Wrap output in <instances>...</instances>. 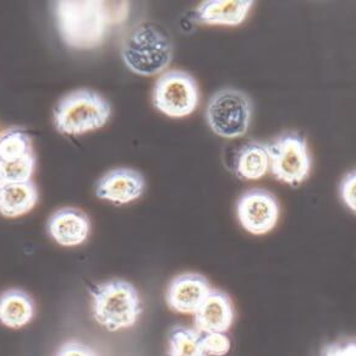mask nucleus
<instances>
[{
    "mask_svg": "<svg viewBox=\"0 0 356 356\" xmlns=\"http://www.w3.org/2000/svg\"><path fill=\"white\" fill-rule=\"evenodd\" d=\"M33 152L32 140L25 130L13 127L0 134V162L11 163Z\"/></svg>",
    "mask_w": 356,
    "mask_h": 356,
    "instance_id": "nucleus-17",
    "label": "nucleus"
},
{
    "mask_svg": "<svg viewBox=\"0 0 356 356\" xmlns=\"http://www.w3.org/2000/svg\"><path fill=\"white\" fill-rule=\"evenodd\" d=\"M153 104L167 117H188L199 104L197 82L183 70L164 72L153 88Z\"/></svg>",
    "mask_w": 356,
    "mask_h": 356,
    "instance_id": "nucleus-7",
    "label": "nucleus"
},
{
    "mask_svg": "<svg viewBox=\"0 0 356 356\" xmlns=\"http://www.w3.org/2000/svg\"><path fill=\"white\" fill-rule=\"evenodd\" d=\"M47 232L56 244L67 248L79 246L83 244L90 235L91 220L81 209L64 207L49 217Z\"/></svg>",
    "mask_w": 356,
    "mask_h": 356,
    "instance_id": "nucleus-11",
    "label": "nucleus"
},
{
    "mask_svg": "<svg viewBox=\"0 0 356 356\" xmlns=\"http://www.w3.org/2000/svg\"><path fill=\"white\" fill-rule=\"evenodd\" d=\"M270 173L290 186H299L309 178L312 158L305 138L296 131L284 133L268 145Z\"/></svg>",
    "mask_w": 356,
    "mask_h": 356,
    "instance_id": "nucleus-6",
    "label": "nucleus"
},
{
    "mask_svg": "<svg viewBox=\"0 0 356 356\" xmlns=\"http://www.w3.org/2000/svg\"><path fill=\"white\" fill-rule=\"evenodd\" d=\"M56 30L69 48L88 51L106 41L113 15L104 1H58L54 6Z\"/></svg>",
    "mask_w": 356,
    "mask_h": 356,
    "instance_id": "nucleus-1",
    "label": "nucleus"
},
{
    "mask_svg": "<svg viewBox=\"0 0 356 356\" xmlns=\"http://www.w3.org/2000/svg\"><path fill=\"white\" fill-rule=\"evenodd\" d=\"M323 356H355V343L348 341L344 344H333L323 350Z\"/></svg>",
    "mask_w": 356,
    "mask_h": 356,
    "instance_id": "nucleus-23",
    "label": "nucleus"
},
{
    "mask_svg": "<svg viewBox=\"0 0 356 356\" xmlns=\"http://www.w3.org/2000/svg\"><path fill=\"white\" fill-rule=\"evenodd\" d=\"M146 180L131 168H115L104 174L96 183V196L112 204H127L143 196Z\"/></svg>",
    "mask_w": 356,
    "mask_h": 356,
    "instance_id": "nucleus-9",
    "label": "nucleus"
},
{
    "mask_svg": "<svg viewBox=\"0 0 356 356\" xmlns=\"http://www.w3.org/2000/svg\"><path fill=\"white\" fill-rule=\"evenodd\" d=\"M38 199V188L32 180L4 184L0 188V214L8 218L21 217L35 209Z\"/></svg>",
    "mask_w": 356,
    "mask_h": 356,
    "instance_id": "nucleus-15",
    "label": "nucleus"
},
{
    "mask_svg": "<svg viewBox=\"0 0 356 356\" xmlns=\"http://www.w3.org/2000/svg\"><path fill=\"white\" fill-rule=\"evenodd\" d=\"M212 290L209 280L197 273H185L175 277L165 293L170 310L179 314H196Z\"/></svg>",
    "mask_w": 356,
    "mask_h": 356,
    "instance_id": "nucleus-10",
    "label": "nucleus"
},
{
    "mask_svg": "<svg viewBox=\"0 0 356 356\" xmlns=\"http://www.w3.org/2000/svg\"><path fill=\"white\" fill-rule=\"evenodd\" d=\"M3 164L4 178L6 183H25L32 180V175L36 169V154L32 153L30 156L21 158L19 161L11 163Z\"/></svg>",
    "mask_w": 356,
    "mask_h": 356,
    "instance_id": "nucleus-19",
    "label": "nucleus"
},
{
    "mask_svg": "<svg viewBox=\"0 0 356 356\" xmlns=\"http://www.w3.org/2000/svg\"><path fill=\"white\" fill-rule=\"evenodd\" d=\"M204 356L227 355L232 348L229 337L225 333H206L201 338Z\"/></svg>",
    "mask_w": 356,
    "mask_h": 356,
    "instance_id": "nucleus-20",
    "label": "nucleus"
},
{
    "mask_svg": "<svg viewBox=\"0 0 356 356\" xmlns=\"http://www.w3.org/2000/svg\"><path fill=\"white\" fill-rule=\"evenodd\" d=\"M234 322V306L229 296L212 289L195 314V328L199 333H225Z\"/></svg>",
    "mask_w": 356,
    "mask_h": 356,
    "instance_id": "nucleus-12",
    "label": "nucleus"
},
{
    "mask_svg": "<svg viewBox=\"0 0 356 356\" xmlns=\"http://www.w3.org/2000/svg\"><path fill=\"white\" fill-rule=\"evenodd\" d=\"M112 107L98 92L80 88L67 93L53 112L54 127L63 135H82L95 131L107 124Z\"/></svg>",
    "mask_w": 356,
    "mask_h": 356,
    "instance_id": "nucleus-4",
    "label": "nucleus"
},
{
    "mask_svg": "<svg viewBox=\"0 0 356 356\" xmlns=\"http://www.w3.org/2000/svg\"><path fill=\"white\" fill-rule=\"evenodd\" d=\"M341 196L349 209L356 211V174L355 170L346 174L341 184Z\"/></svg>",
    "mask_w": 356,
    "mask_h": 356,
    "instance_id": "nucleus-21",
    "label": "nucleus"
},
{
    "mask_svg": "<svg viewBox=\"0 0 356 356\" xmlns=\"http://www.w3.org/2000/svg\"><path fill=\"white\" fill-rule=\"evenodd\" d=\"M91 298L93 318L108 331L133 327L143 312L138 289L127 280L99 283L91 290Z\"/></svg>",
    "mask_w": 356,
    "mask_h": 356,
    "instance_id": "nucleus-3",
    "label": "nucleus"
},
{
    "mask_svg": "<svg viewBox=\"0 0 356 356\" xmlns=\"http://www.w3.org/2000/svg\"><path fill=\"white\" fill-rule=\"evenodd\" d=\"M252 4L251 0H209L193 11L191 19L206 25L238 26L244 22Z\"/></svg>",
    "mask_w": 356,
    "mask_h": 356,
    "instance_id": "nucleus-13",
    "label": "nucleus"
},
{
    "mask_svg": "<svg viewBox=\"0 0 356 356\" xmlns=\"http://www.w3.org/2000/svg\"><path fill=\"white\" fill-rule=\"evenodd\" d=\"M252 117V102L240 90L224 88L209 99L206 118L211 130L224 138L244 136Z\"/></svg>",
    "mask_w": 356,
    "mask_h": 356,
    "instance_id": "nucleus-5",
    "label": "nucleus"
},
{
    "mask_svg": "<svg viewBox=\"0 0 356 356\" xmlns=\"http://www.w3.org/2000/svg\"><path fill=\"white\" fill-rule=\"evenodd\" d=\"M201 338L202 334L196 330L173 327L169 333L167 356H204Z\"/></svg>",
    "mask_w": 356,
    "mask_h": 356,
    "instance_id": "nucleus-18",
    "label": "nucleus"
},
{
    "mask_svg": "<svg viewBox=\"0 0 356 356\" xmlns=\"http://www.w3.org/2000/svg\"><path fill=\"white\" fill-rule=\"evenodd\" d=\"M56 356H98L91 346L80 341H67L56 350Z\"/></svg>",
    "mask_w": 356,
    "mask_h": 356,
    "instance_id": "nucleus-22",
    "label": "nucleus"
},
{
    "mask_svg": "<svg viewBox=\"0 0 356 356\" xmlns=\"http://www.w3.org/2000/svg\"><path fill=\"white\" fill-rule=\"evenodd\" d=\"M122 59L135 75L154 76L163 72L173 60V44L163 29L143 22L125 38Z\"/></svg>",
    "mask_w": 356,
    "mask_h": 356,
    "instance_id": "nucleus-2",
    "label": "nucleus"
},
{
    "mask_svg": "<svg viewBox=\"0 0 356 356\" xmlns=\"http://www.w3.org/2000/svg\"><path fill=\"white\" fill-rule=\"evenodd\" d=\"M6 184V178H4V170H3V164L0 162V188H3V185Z\"/></svg>",
    "mask_w": 356,
    "mask_h": 356,
    "instance_id": "nucleus-24",
    "label": "nucleus"
},
{
    "mask_svg": "<svg viewBox=\"0 0 356 356\" xmlns=\"http://www.w3.org/2000/svg\"><path fill=\"white\" fill-rule=\"evenodd\" d=\"M280 204L275 195L264 188H251L243 193L236 212L241 227L251 234H267L280 217Z\"/></svg>",
    "mask_w": 356,
    "mask_h": 356,
    "instance_id": "nucleus-8",
    "label": "nucleus"
},
{
    "mask_svg": "<svg viewBox=\"0 0 356 356\" xmlns=\"http://www.w3.org/2000/svg\"><path fill=\"white\" fill-rule=\"evenodd\" d=\"M36 312L35 301L25 290L8 289L0 294V323L19 330L33 320Z\"/></svg>",
    "mask_w": 356,
    "mask_h": 356,
    "instance_id": "nucleus-14",
    "label": "nucleus"
},
{
    "mask_svg": "<svg viewBox=\"0 0 356 356\" xmlns=\"http://www.w3.org/2000/svg\"><path fill=\"white\" fill-rule=\"evenodd\" d=\"M235 174L243 180H257L270 169L268 145L249 143L240 148L235 157Z\"/></svg>",
    "mask_w": 356,
    "mask_h": 356,
    "instance_id": "nucleus-16",
    "label": "nucleus"
}]
</instances>
